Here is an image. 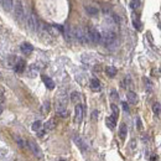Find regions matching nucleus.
<instances>
[{"label": "nucleus", "mask_w": 161, "mask_h": 161, "mask_svg": "<svg viewBox=\"0 0 161 161\" xmlns=\"http://www.w3.org/2000/svg\"><path fill=\"white\" fill-rule=\"evenodd\" d=\"M0 78H1V73H0Z\"/></svg>", "instance_id": "ea45409f"}, {"label": "nucleus", "mask_w": 161, "mask_h": 161, "mask_svg": "<svg viewBox=\"0 0 161 161\" xmlns=\"http://www.w3.org/2000/svg\"><path fill=\"white\" fill-rule=\"evenodd\" d=\"M112 98H114V99H117L118 98V93H117V91H112Z\"/></svg>", "instance_id": "473e14b6"}, {"label": "nucleus", "mask_w": 161, "mask_h": 161, "mask_svg": "<svg viewBox=\"0 0 161 161\" xmlns=\"http://www.w3.org/2000/svg\"><path fill=\"white\" fill-rule=\"evenodd\" d=\"M1 5L6 11H10L11 9H13V6H14V3L10 1V0H5V1H1Z\"/></svg>", "instance_id": "412c9836"}, {"label": "nucleus", "mask_w": 161, "mask_h": 161, "mask_svg": "<svg viewBox=\"0 0 161 161\" xmlns=\"http://www.w3.org/2000/svg\"><path fill=\"white\" fill-rule=\"evenodd\" d=\"M73 140H74V143L77 144V146L82 151H86V150H87V145H86V143H84V141L82 140L78 135H74V136H73Z\"/></svg>", "instance_id": "1a4fd4ad"}, {"label": "nucleus", "mask_w": 161, "mask_h": 161, "mask_svg": "<svg viewBox=\"0 0 161 161\" xmlns=\"http://www.w3.org/2000/svg\"><path fill=\"white\" fill-rule=\"evenodd\" d=\"M26 22H27V27L31 31H36L39 29V21H37V17L35 14H30L27 19H26Z\"/></svg>", "instance_id": "39448f33"}, {"label": "nucleus", "mask_w": 161, "mask_h": 161, "mask_svg": "<svg viewBox=\"0 0 161 161\" xmlns=\"http://www.w3.org/2000/svg\"><path fill=\"white\" fill-rule=\"evenodd\" d=\"M59 161H65V160H59Z\"/></svg>", "instance_id": "a19ab883"}, {"label": "nucleus", "mask_w": 161, "mask_h": 161, "mask_svg": "<svg viewBox=\"0 0 161 161\" xmlns=\"http://www.w3.org/2000/svg\"><path fill=\"white\" fill-rule=\"evenodd\" d=\"M73 37H76L79 43H86V42H88L89 41L88 36H87V31H84V30L81 29V27H77L73 31Z\"/></svg>", "instance_id": "f03ea898"}, {"label": "nucleus", "mask_w": 161, "mask_h": 161, "mask_svg": "<svg viewBox=\"0 0 161 161\" xmlns=\"http://www.w3.org/2000/svg\"><path fill=\"white\" fill-rule=\"evenodd\" d=\"M152 112H154V114L159 115L161 113V104L160 103H155L154 106H152Z\"/></svg>", "instance_id": "5701e85b"}, {"label": "nucleus", "mask_w": 161, "mask_h": 161, "mask_svg": "<svg viewBox=\"0 0 161 161\" xmlns=\"http://www.w3.org/2000/svg\"><path fill=\"white\" fill-rule=\"evenodd\" d=\"M98 112H97V110H94V112H93V113H92V117H93V119H97V118H98Z\"/></svg>", "instance_id": "72a5a7b5"}, {"label": "nucleus", "mask_w": 161, "mask_h": 161, "mask_svg": "<svg viewBox=\"0 0 161 161\" xmlns=\"http://www.w3.org/2000/svg\"><path fill=\"white\" fill-rule=\"evenodd\" d=\"M48 110H50V103L46 102L43 104V108H42V112L43 113H48Z\"/></svg>", "instance_id": "bb28decb"}, {"label": "nucleus", "mask_w": 161, "mask_h": 161, "mask_svg": "<svg viewBox=\"0 0 161 161\" xmlns=\"http://www.w3.org/2000/svg\"><path fill=\"white\" fill-rule=\"evenodd\" d=\"M3 100H4V92L0 89V103H1Z\"/></svg>", "instance_id": "f704fd0d"}, {"label": "nucleus", "mask_w": 161, "mask_h": 161, "mask_svg": "<svg viewBox=\"0 0 161 161\" xmlns=\"http://www.w3.org/2000/svg\"><path fill=\"white\" fill-rule=\"evenodd\" d=\"M140 1H130V7L132 9H136V7H139V5H140Z\"/></svg>", "instance_id": "a878e982"}, {"label": "nucleus", "mask_w": 161, "mask_h": 161, "mask_svg": "<svg viewBox=\"0 0 161 161\" xmlns=\"http://www.w3.org/2000/svg\"><path fill=\"white\" fill-rule=\"evenodd\" d=\"M14 15H15V19L19 21H21L25 16V10H24V6H22L21 1H16L15 3V6H14Z\"/></svg>", "instance_id": "20e7f679"}, {"label": "nucleus", "mask_w": 161, "mask_h": 161, "mask_svg": "<svg viewBox=\"0 0 161 161\" xmlns=\"http://www.w3.org/2000/svg\"><path fill=\"white\" fill-rule=\"evenodd\" d=\"M126 98H128V102L132 103V104H135L138 103V96L135 92H128V94H126Z\"/></svg>", "instance_id": "4468645a"}, {"label": "nucleus", "mask_w": 161, "mask_h": 161, "mask_svg": "<svg viewBox=\"0 0 161 161\" xmlns=\"http://www.w3.org/2000/svg\"><path fill=\"white\" fill-rule=\"evenodd\" d=\"M15 140L17 141V143H19V145H20V146H25V143H24V141H22V140L20 139V138H15Z\"/></svg>", "instance_id": "7c9ffc66"}, {"label": "nucleus", "mask_w": 161, "mask_h": 161, "mask_svg": "<svg viewBox=\"0 0 161 161\" xmlns=\"http://www.w3.org/2000/svg\"><path fill=\"white\" fill-rule=\"evenodd\" d=\"M25 66H26V65H25V61H24V59H19L14 68H15V71H16L17 73H21V72H24V71H25Z\"/></svg>", "instance_id": "ddd939ff"}, {"label": "nucleus", "mask_w": 161, "mask_h": 161, "mask_svg": "<svg viewBox=\"0 0 161 161\" xmlns=\"http://www.w3.org/2000/svg\"><path fill=\"white\" fill-rule=\"evenodd\" d=\"M39 71H40L39 67H36V65H32L29 69V76L30 77H36V74L39 73Z\"/></svg>", "instance_id": "6ab92c4d"}, {"label": "nucleus", "mask_w": 161, "mask_h": 161, "mask_svg": "<svg viewBox=\"0 0 161 161\" xmlns=\"http://www.w3.org/2000/svg\"><path fill=\"white\" fill-rule=\"evenodd\" d=\"M106 123H107V125H108V128L109 129H114L115 125H117V120H115L113 117H108L106 119Z\"/></svg>", "instance_id": "f3484780"}, {"label": "nucleus", "mask_w": 161, "mask_h": 161, "mask_svg": "<svg viewBox=\"0 0 161 161\" xmlns=\"http://www.w3.org/2000/svg\"><path fill=\"white\" fill-rule=\"evenodd\" d=\"M145 83H146V88H149V91H151V82L148 79V78H144Z\"/></svg>", "instance_id": "c85d7f7f"}, {"label": "nucleus", "mask_w": 161, "mask_h": 161, "mask_svg": "<svg viewBox=\"0 0 161 161\" xmlns=\"http://www.w3.org/2000/svg\"><path fill=\"white\" fill-rule=\"evenodd\" d=\"M41 128H42V122H40V120H36L32 124V130H35V132H39Z\"/></svg>", "instance_id": "b1692460"}, {"label": "nucleus", "mask_w": 161, "mask_h": 161, "mask_svg": "<svg viewBox=\"0 0 161 161\" xmlns=\"http://www.w3.org/2000/svg\"><path fill=\"white\" fill-rule=\"evenodd\" d=\"M81 99V94L78 92H72V94H71V100H72L73 103H78Z\"/></svg>", "instance_id": "4be33fe9"}, {"label": "nucleus", "mask_w": 161, "mask_h": 161, "mask_svg": "<svg viewBox=\"0 0 161 161\" xmlns=\"http://www.w3.org/2000/svg\"><path fill=\"white\" fill-rule=\"evenodd\" d=\"M3 110H4V107L1 106V104H0V114H1V113H3Z\"/></svg>", "instance_id": "4c0bfd02"}, {"label": "nucleus", "mask_w": 161, "mask_h": 161, "mask_svg": "<svg viewBox=\"0 0 161 161\" xmlns=\"http://www.w3.org/2000/svg\"><path fill=\"white\" fill-rule=\"evenodd\" d=\"M82 119H83V107L81 104H77L76 109H74V122L81 123Z\"/></svg>", "instance_id": "0eeeda50"}, {"label": "nucleus", "mask_w": 161, "mask_h": 161, "mask_svg": "<svg viewBox=\"0 0 161 161\" xmlns=\"http://www.w3.org/2000/svg\"><path fill=\"white\" fill-rule=\"evenodd\" d=\"M112 110H113V118L117 120V118H118V115H119V109H118V107L115 106V104H112Z\"/></svg>", "instance_id": "393cba45"}, {"label": "nucleus", "mask_w": 161, "mask_h": 161, "mask_svg": "<svg viewBox=\"0 0 161 161\" xmlns=\"http://www.w3.org/2000/svg\"><path fill=\"white\" fill-rule=\"evenodd\" d=\"M122 106H123V109H124L125 112H129V107H128V103L123 102V103H122Z\"/></svg>", "instance_id": "2f4dec72"}, {"label": "nucleus", "mask_w": 161, "mask_h": 161, "mask_svg": "<svg viewBox=\"0 0 161 161\" xmlns=\"http://www.w3.org/2000/svg\"><path fill=\"white\" fill-rule=\"evenodd\" d=\"M56 128V120L53 118L52 119H50V120H48L46 124H45V129L46 130H52V129H55Z\"/></svg>", "instance_id": "a211bd4d"}, {"label": "nucleus", "mask_w": 161, "mask_h": 161, "mask_svg": "<svg viewBox=\"0 0 161 161\" xmlns=\"http://www.w3.org/2000/svg\"><path fill=\"white\" fill-rule=\"evenodd\" d=\"M27 144H29V148H30V150L32 151V154H35L37 158H41L42 156V151H41V149L39 148V145H37L35 141H32V140H29L27 141Z\"/></svg>", "instance_id": "423d86ee"}, {"label": "nucleus", "mask_w": 161, "mask_h": 161, "mask_svg": "<svg viewBox=\"0 0 161 161\" xmlns=\"http://www.w3.org/2000/svg\"><path fill=\"white\" fill-rule=\"evenodd\" d=\"M91 88L93 89L94 92H98V91H100V82L97 79V78H93V79H91Z\"/></svg>", "instance_id": "2eb2a0df"}, {"label": "nucleus", "mask_w": 161, "mask_h": 161, "mask_svg": "<svg viewBox=\"0 0 161 161\" xmlns=\"http://www.w3.org/2000/svg\"><path fill=\"white\" fill-rule=\"evenodd\" d=\"M126 134H128V128H126V124H123L120 125V128H119V135H120L122 139H125Z\"/></svg>", "instance_id": "dca6fc26"}, {"label": "nucleus", "mask_w": 161, "mask_h": 161, "mask_svg": "<svg viewBox=\"0 0 161 161\" xmlns=\"http://www.w3.org/2000/svg\"><path fill=\"white\" fill-rule=\"evenodd\" d=\"M42 81H43L45 86H46L48 89H53L55 88V82L52 81V78L47 77V76H42Z\"/></svg>", "instance_id": "f8f14e48"}, {"label": "nucleus", "mask_w": 161, "mask_h": 161, "mask_svg": "<svg viewBox=\"0 0 161 161\" xmlns=\"http://www.w3.org/2000/svg\"><path fill=\"white\" fill-rule=\"evenodd\" d=\"M20 48H21V52L22 53H25V55H30V53H32V51H33V47L27 42L22 43Z\"/></svg>", "instance_id": "9d476101"}, {"label": "nucleus", "mask_w": 161, "mask_h": 161, "mask_svg": "<svg viewBox=\"0 0 161 161\" xmlns=\"http://www.w3.org/2000/svg\"><path fill=\"white\" fill-rule=\"evenodd\" d=\"M133 22H134V26H135V29H136V30H140V29H141V24H140V21H139V20H138V21H136V20H134Z\"/></svg>", "instance_id": "cd10ccee"}, {"label": "nucleus", "mask_w": 161, "mask_h": 161, "mask_svg": "<svg viewBox=\"0 0 161 161\" xmlns=\"http://www.w3.org/2000/svg\"><path fill=\"white\" fill-rule=\"evenodd\" d=\"M134 148H135V141H132V149H134Z\"/></svg>", "instance_id": "e433bc0d"}, {"label": "nucleus", "mask_w": 161, "mask_h": 161, "mask_svg": "<svg viewBox=\"0 0 161 161\" xmlns=\"http://www.w3.org/2000/svg\"><path fill=\"white\" fill-rule=\"evenodd\" d=\"M43 134L45 132H39V136H43Z\"/></svg>", "instance_id": "58836bf2"}, {"label": "nucleus", "mask_w": 161, "mask_h": 161, "mask_svg": "<svg viewBox=\"0 0 161 161\" xmlns=\"http://www.w3.org/2000/svg\"><path fill=\"white\" fill-rule=\"evenodd\" d=\"M106 72L109 77H114L115 74H117V68H115L114 66H108L106 68Z\"/></svg>", "instance_id": "aec40b11"}, {"label": "nucleus", "mask_w": 161, "mask_h": 161, "mask_svg": "<svg viewBox=\"0 0 161 161\" xmlns=\"http://www.w3.org/2000/svg\"><path fill=\"white\" fill-rule=\"evenodd\" d=\"M86 11H87L88 15H91V16H97L98 13H99L98 7L93 6V5H87V6H86Z\"/></svg>", "instance_id": "9b49d317"}, {"label": "nucleus", "mask_w": 161, "mask_h": 161, "mask_svg": "<svg viewBox=\"0 0 161 161\" xmlns=\"http://www.w3.org/2000/svg\"><path fill=\"white\" fill-rule=\"evenodd\" d=\"M87 36H88V40L91 41V42H94V43L100 42V32L94 27H88Z\"/></svg>", "instance_id": "7ed1b4c3"}, {"label": "nucleus", "mask_w": 161, "mask_h": 161, "mask_svg": "<svg viewBox=\"0 0 161 161\" xmlns=\"http://www.w3.org/2000/svg\"><path fill=\"white\" fill-rule=\"evenodd\" d=\"M115 40H117V36H115V33L112 31V30H106L103 33H100V41H102L106 46L113 45L115 42Z\"/></svg>", "instance_id": "f257e3e1"}, {"label": "nucleus", "mask_w": 161, "mask_h": 161, "mask_svg": "<svg viewBox=\"0 0 161 161\" xmlns=\"http://www.w3.org/2000/svg\"><path fill=\"white\" fill-rule=\"evenodd\" d=\"M17 61H19V58L16 56H9V57L5 59V65L7 68H14L15 65L17 63Z\"/></svg>", "instance_id": "6e6552de"}, {"label": "nucleus", "mask_w": 161, "mask_h": 161, "mask_svg": "<svg viewBox=\"0 0 161 161\" xmlns=\"http://www.w3.org/2000/svg\"><path fill=\"white\" fill-rule=\"evenodd\" d=\"M136 124H138V128L141 129V123H140V119H139V118L136 119Z\"/></svg>", "instance_id": "c9c22d12"}, {"label": "nucleus", "mask_w": 161, "mask_h": 161, "mask_svg": "<svg viewBox=\"0 0 161 161\" xmlns=\"http://www.w3.org/2000/svg\"><path fill=\"white\" fill-rule=\"evenodd\" d=\"M58 115H59V117H62V118H66L67 115H68V112L63 110V112H61V113H58Z\"/></svg>", "instance_id": "c756f323"}, {"label": "nucleus", "mask_w": 161, "mask_h": 161, "mask_svg": "<svg viewBox=\"0 0 161 161\" xmlns=\"http://www.w3.org/2000/svg\"><path fill=\"white\" fill-rule=\"evenodd\" d=\"M160 29H161V24H160Z\"/></svg>", "instance_id": "79ce46f5"}]
</instances>
